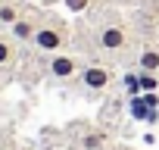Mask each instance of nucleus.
I'll return each mask as SVG.
<instances>
[{
    "mask_svg": "<svg viewBox=\"0 0 159 150\" xmlns=\"http://www.w3.org/2000/svg\"><path fill=\"white\" fill-rule=\"evenodd\" d=\"M97 44H100L103 50H109V53H122V50L128 47V31H125V25H122V22H106V25L97 31Z\"/></svg>",
    "mask_w": 159,
    "mask_h": 150,
    "instance_id": "1",
    "label": "nucleus"
},
{
    "mask_svg": "<svg viewBox=\"0 0 159 150\" xmlns=\"http://www.w3.org/2000/svg\"><path fill=\"white\" fill-rule=\"evenodd\" d=\"M62 44H66L62 28H56V25H38V31H34V47H38V50H44V53H56Z\"/></svg>",
    "mask_w": 159,
    "mask_h": 150,
    "instance_id": "2",
    "label": "nucleus"
},
{
    "mask_svg": "<svg viewBox=\"0 0 159 150\" xmlns=\"http://www.w3.org/2000/svg\"><path fill=\"white\" fill-rule=\"evenodd\" d=\"M81 82H84V88H91V91H106L109 82H112V75H109L106 66H84V69H81Z\"/></svg>",
    "mask_w": 159,
    "mask_h": 150,
    "instance_id": "3",
    "label": "nucleus"
},
{
    "mask_svg": "<svg viewBox=\"0 0 159 150\" xmlns=\"http://www.w3.org/2000/svg\"><path fill=\"white\" fill-rule=\"evenodd\" d=\"M75 72H78V63L69 53H56L50 59V75H53V78H72Z\"/></svg>",
    "mask_w": 159,
    "mask_h": 150,
    "instance_id": "4",
    "label": "nucleus"
},
{
    "mask_svg": "<svg viewBox=\"0 0 159 150\" xmlns=\"http://www.w3.org/2000/svg\"><path fill=\"white\" fill-rule=\"evenodd\" d=\"M131 116H134V119H140V122H153L159 113H156V110H150L143 97H134V100H131Z\"/></svg>",
    "mask_w": 159,
    "mask_h": 150,
    "instance_id": "5",
    "label": "nucleus"
},
{
    "mask_svg": "<svg viewBox=\"0 0 159 150\" xmlns=\"http://www.w3.org/2000/svg\"><path fill=\"white\" fill-rule=\"evenodd\" d=\"M10 31H13V38H16V41H34V31H38V25H34V22H28V19H19V22H16Z\"/></svg>",
    "mask_w": 159,
    "mask_h": 150,
    "instance_id": "6",
    "label": "nucleus"
},
{
    "mask_svg": "<svg viewBox=\"0 0 159 150\" xmlns=\"http://www.w3.org/2000/svg\"><path fill=\"white\" fill-rule=\"evenodd\" d=\"M140 69H143V72H159V47H143V53H140Z\"/></svg>",
    "mask_w": 159,
    "mask_h": 150,
    "instance_id": "7",
    "label": "nucleus"
},
{
    "mask_svg": "<svg viewBox=\"0 0 159 150\" xmlns=\"http://www.w3.org/2000/svg\"><path fill=\"white\" fill-rule=\"evenodd\" d=\"M16 22H19V10H16V3H0V25L13 28Z\"/></svg>",
    "mask_w": 159,
    "mask_h": 150,
    "instance_id": "8",
    "label": "nucleus"
},
{
    "mask_svg": "<svg viewBox=\"0 0 159 150\" xmlns=\"http://www.w3.org/2000/svg\"><path fill=\"white\" fill-rule=\"evenodd\" d=\"M137 85H140L143 94H147V91H156V88H159V75H156V72H140V75H137Z\"/></svg>",
    "mask_w": 159,
    "mask_h": 150,
    "instance_id": "9",
    "label": "nucleus"
},
{
    "mask_svg": "<svg viewBox=\"0 0 159 150\" xmlns=\"http://www.w3.org/2000/svg\"><path fill=\"white\" fill-rule=\"evenodd\" d=\"M103 144H106V138H103L100 131H88V134L81 138V147H84V150H100Z\"/></svg>",
    "mask_w": 159,
    "mask_h": 150,
    "instance_id": "10",
    "label": "nucleus"
},
{
    "mask_svg": "<svg viewBox=\"0 0 159 150\" xmlns=\"http://www.w3.org/2000/svg\"><path fill=\"white\" fill-rule=\"evenodd\" d=\"M13 63V47L7 41H0V66H10Z\"/></svg>",
    "mask_w": 159,
    "mask_h": 150,
    "instance_id": "11",
    "label": "nucleus"
},
{
    "mask_svg": "<svg viewBox=\"0 0 159 150\" xmlns=\"http://www.w3.org/2000/svg\"><path fill=\"white\" fill-rule=\"evenodd\" d=\"M88 3H91V0H66V7H69L72 13H81V10H88Z\"/></svg>",
    "mask_w": 159,
    "mask_h": 150,
    "instance_id": "12",
    "label": "nucleus"
},
{
    "mask_svg": "<svg viewBox=\"0 0 159 150\" xmlns=\"http://www.w3.org/2000/svg\"><path fill=\"white\" fill-rule=\"evenodd\" d=\"M109 150H122V147H109Z\"/></svg>",
    "mask_w": 159,
    "mask_h": 150,
    "instance_id": "13",
    "label": "nucleus"
}]
</instances>
